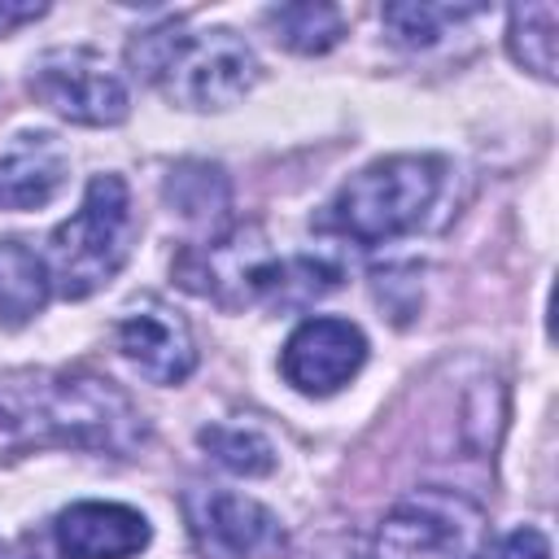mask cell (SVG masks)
<instances>
[{
    "mask_svg": "<svg viewBox=\"0 0 559 559\" xmlns=\"http://www.w3.org/2000/svg\"><path fill=\"white\" fill-rule=\"evenodd\" d=\"M52 280L44 258L22 240H0V328H22L48 306Z\"/></svg>",
    "mask_w": 559,
    "mask_h": 559,
    "instance_id": "obj_13",
    "label": "cell"
},
{
    "mask_svg": "<svg viewBox=\"0 0 559 559\" xmlns=\"http://www.w3.org/2000/svg\"><path fill=\"white\" fill-rule=\"evenodd\" d=\"M135 74H144L166 100L183 109H223L258 83L253 48L227 26H153L127 48Z\"/></svg>",
    "mask_w": 559,
    "mask_h": 559,
    "instance_id": "obj_3",
    "label": "cell"
},
{
    "mask_svg": "<svg viewBox=\"0 0 559 559\" xmlns=\"http://www.w3.org/2000/svg\"><path fill=\"white\" fill-rule=\"evenodd\" d=\"M201 445L214 454V463H223L236 476H266L275 467L271 441L262 432H253V428L214 424V428H201Z\"/></svg>",
    "mask_w": 559,
    "mask_h": 559,
    "instance_id": "obj_17",
    "label": "cell"
},
{
    "mask_svg": "<svg viewBox=\"0 0 559 559\" xmlns=\"http://www.w3.org/2000/svg\"><path fill=\"white\" fill-rule=\"evenodd\" d=\"M485 511L454 489H415L380 524L371 559H480Z\"/></svg>",
    "mask_w": 559,
    "mask_h": 559,
    "instance_id": "obj_6",
    "label": "cell"
},
{
    "mask_svg": "<svg viewBox=\"0 0 559 559\" xmlns=\"http://www.w3.org/2000/svg\"><path fill=\"white\" fill-rule=\"evenodd\" d=\"M498 559H550V542H546L542 528H515V533L502 542Z\"/></svg>",
    "mask_w": 559,
    "mask_h": 559,
    "instance_id": "obj_20",
    "label": "cell"
},
{
    "mask_svg": "<svg viewBox=\"0 0 559 559\" xmlns=\"http://www.w3.org/2000/svg\"><path fill=\"white\" fill-rule=\"evenodd\" d=\"M118 349L153 384H179L197 367V345H192L188 323L175 310H166L162 301H140L122 314Z\"/></svg>",
    "mask_w": 559,
    "mask_h": 559,
    "instance_id": "obj_10",
    "label": "cell"
},
{
    "mask_svg": "<svg viewBox=\"0 0 559 559\" xmlns=\"http://www.w3.org/2000/svg\"><path fill=\"white\" fill-rule=\"evenodd\" d=\"M66 179V148L48 131H22L0 148V210H39Z\"/></svg>",
    "mask_w": 559,
    "mask_h": 559,
    "instance_id": "obj_12",
    "label": "cell"
},
{
    "mask_svg": "<svg viewBox=\"0 0 559 559\" xmlns=\"http://www.w3.org/2000/svg\"><path fill=\"white\" fill-rule=\"evenodd\" d=\"M179 284L197 297H210L227 310L271 301V306H301L336 288V266L323 258H280L258 227H236L214 236L179 258Z\"/></svg>",
    "mask_w": 559,
    "mask_h": 559,
    "instance_id": "obj_2",
    "label": "cell"
},
{
    "mask_svg": "<svg viewBox=\"0 0 559 559\" xmlns=\"http://www.w3.org/2000/svg\"><path fill=\"white\" fill-rule=\"evenodd\" d=\"M31 92L52 114L83 127H114L127 118V87L92 48H57L35 61Z\"/></svg>",
    "mask_w": 559,
    "mask_h": 559,
    "instance_id": "obj_7",
    "label": "cell"
},
{
    "mask_svg": "<svg viewBox=\"0 0 559 559\" xmlns=\"http://www.w3.org/2000/svg\"><path fill=\"white\" fill-rule=\"evenodd\" d=\"M266 26L275 31V39L293 52H328L345 22H341V9L332 4H280V9H266Z\"/></svg>",
    "mask_w": 559,
    "mask_h": 559,
    "instance_id": "obj_15",
    "label": "cell"
},
{
    "mask_svg": "<svg viewBox=\"0 0 559 559\" xmlns=\"http://www.w3.org/2000/svg\"><path fill=\"white\" fill-rule=\"evenodd\" d=\"M555 4H520L511 9V31H507V44H511V57L533 70L537 79H555Z\"/></svg>",
    "mask_w": 559,
    "mask_h": 559,
    "instance_id": "obj_16",
    "label": "cell"
},
{
    "mask_svg": "<svg viewBox=\"0 0 559 559\" xmlns=\"http://www.w3.org/2000/svg\"><path fill=\"white\" fill-rule=\"evenodd\" d=\"M166 201H170V210H179V214L192 218V223H214V218L227 214L231 188H227L223 166H210V162H179V166L166 175Z\"/></svg>",
    "mask_w": 559,
    "mask_h": 559,
    "instance_id": "obj_14",
    "label": "cell"
},
{
    "mask_svg": "<svg viewBox=\"0 0 559 559\" xmlns=\"http://www.w3.org/2000/svg\"><path fill=\"white\" fill-rule=\"evenodd\" d=\"M476 13L480 4H384V26L393 31L397 44L424 48V44H437L450 22H463Z\"/></svg>",
    "mask_w": 559,
    "mask_h": 559,
    "instance_id": "obj_18",
    "label": "cell"
},
{
    "mask_svg": "<svg viewBox=\"0 0 559 559\" xmlns=\"http://www.w3.org/2000/svg\"><path fill=\"white\" fill-rule=\"evenodd\" d=\"M362 362H367V336L349 319H328V314L306 319L280 354L284 380L306 397L336 393L362 371Z\"/></svg>",
    "mask_w": 559,
    "mask_h": 559,
    "instance_id": "obj_9",
    "label": "cell"
},
{
    "mask_svg": "<svg viewBox=\"0 0 559 559\" xmlns=\"http://www.w3.org/2000/svg\"><path fill=\"white\" fill-rule=\"evenodd\" d=\"M0 432L22 441L131 454L144 441V419L131 397L100 376L22 371L0 380Z\"/></svg>",
    "mask_w": 559,
    "mask_h": 559,
    "instance_id": "obj_1",
    "label": "cell"
},
{
    "mask_svg": "<svg viewBox=\"0 0 559 559\" xmlns=\"http://www.w3.org/2000/svg\"><path fill=\"white\" fill-rule=\"evenodd\" d=\"M131 240V192L118 175H92L83 205L48 236V280L61 297H87L114 280Z\"/></svg>",
    "mask_w": 559,
    "mask_h": 559,
    "instance_id": "obj_5",
    "label": "cell"
},
{
    "mask_svg": "<svg viewBox=\"0 0 559 559\" xmlns=\"http://www.w3.org/2000/svg\"><path fill=\"white\" fill-rule=\"evenodd\" d=\"M293 559H362V546H358L354 533L328 528V533H319V537H306Z\"/></svg>",
    "mask_w": 559,
    "mask_h": 559,
    "instance_id": "obj_19",
    "label": "cell"
},
{
    "mask_svg": "<svg viewBox=\"0 0 559 559\" xmlns=\"http://www.w3.org/2000/svg\"><path fill=\"white\" fill-rule=\"evenodd\" d=\"M44 13H48V4H35V0H0V35L26 26V22L44 17Z\"/></svg>",
    "mask_w": 559,
    "mask_h": 559,
    "instance_id": "obj_21",
    "label": "cell"
},
{
    "mask_svg": "<svg viewBox=\"0 0 559 559\" xmlns=\"http://www.w3.org/2000/svg\"><path fill=\"white\" fill-rule=\"evenodd\" d=\"M183 520L205 559H253L280 542V520L262 502L227 489L192 485L183 493Z\"/></svg>",
    "mask_w": 559,
    "mask_h": 559,
    "instance_id": "obj_8",
    "label": "cell"
},
{
    "mask_svg": "<svg viewBox=\"0 0 559 559\" xmlns=\"http://www.w3.org/2000/svg\"><path fill=\"white\" fill-rule=\"evenodd\" d=\"M148 537V520L122 502H74L52 520V542L66 559H131Z\"/></svg>",
    "mask_w": 559,
    "mask_h": 559,
    "instance_id": "obj_11",
    "label": "cell"
},
{
    "mask_svg": "<svg viewBox=\"0 0 559 559\" xmlns=\"http://www.w3.org/2000/svg\"><path fill=\"white\" fill-rule=\"evenodd\" d=\"M441 179H445L441 157L428 153L380 157L336 188L328 205V223L354 245H384L424 223V214L437 205Z\"/></svg>",
    "mask_w": 559,
    "mask_h": 559,
    "instance_id": "obj_4",
    "label": "cell"
}]
</instances>
